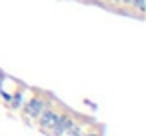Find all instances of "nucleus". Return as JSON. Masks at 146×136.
<instances>
[{"mask_svg": "<svg viewBox=\"0 0 146 136\" xmlns=\"http://www.w3.org/2000/svg\"><path fill=\"white\" fill-rule=\"evenodd\" d=\"M74 124V118L70 116V114H58L56 116V120H54V124L48 128V134H52V136H62L70 126Z\"/></svg>", "mask_w": 146, "mask_h": 136, "instance_id": "nucleus-1", "label": "nucleus"}, {"mask_svg": "<svg viewBox=\"0 0 146 136\" xmlns=\"http://www.w3.org/2000/svg\"><path fill=\"white\" fill-rule=\"evenodd\" d=\"M56 116H58L56 108H52V106H48V104H46V106H44V110L38 114V126H40V130L48 134V128L54 124Z\"/></svg>", "mask_w": 146, "mask_h": 136, "instance_id": "nucleus-2", "label": "nucleus"}, {"mask_svg": "<svg viewBox=\"0 0 146 136\" xmlns=\"http://www.w3.org/2000/svg\"><path fill=\"white\" fill-rule=\"evenodd\" d=\"M22 100H24V98H22V92H16L12 98H8V102H10V108H12V110H16V108H22V104H24Z\"/></svg>", "mask_w": 146, "mask_h": 136, "instance_id": "nucleus-4", "label": "nucleus"}, {"mask_svg": "<svg viewBox=\"0 0 146 136\" xmlns=\"http://www.w3.org/2000/svg\"><path fill=\"white\" fill-rule=\"evenodd\" d=\"M48 102H44L42 98H30L26 104H24V116L26 118H38V114L44 110V106H46Z\"/></svg>", "mask_w": 146, "mask_h": 136, "instance_id": "nucleus-3", "label": "nucleus"}, {"mask_svg": "<svg viewBox=\"0 0 146 136\" xmlns=\"http://www.w3.org/2000/svg\"><path fill=\"white\" fill-rule=\"evenodd\" d=\"M132 6H134V8H136V10L142 14V12H144V0H134V2H132Z\"/></svg>", "mask_w": 146, "mask_h": 136, "instance_id": "nucleus-5", "label": "nucleus"}, {"mask_svg": "<svg viewBox=\"0 0 146 136\" xmlns=\"http://www.w3.org/2000/svg\"><path fill=\"white\" fill-rule=\"evenodd\" d=\"M114 2H122V0H114Z\"/></svg>", "mask_w": 146, "mask_h": 136, "instance_id": "nucleus-6", "label": "nucleus"}]
</instances>
